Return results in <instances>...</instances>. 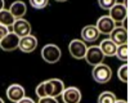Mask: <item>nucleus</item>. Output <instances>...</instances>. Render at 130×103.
I'll use <instances>...</instances> for the list:
<instances>
[{"instance_id":"1","label":"nucleus","mask_w":130,"mask_h":103,"mask_svg":"<svg viewBox=\"0 0 130 103\" xmlns=\"http://www.w3.org/2000/svg\"><path fill=\"white\" fill-rule=\"evenodd\" d=\"M41 57L46 63L54 64V63L59 62V59L62 57V50L55 44H46L41 49Z\"/></svg>"},{"instance_id":"2","label":"nucleus","mask_w":130,"mask_h":103,"mask_svg":"<svg viewBox=\"0 0 130 103\" xmlns=\"http://www.w3.org/2000/svg\"><path fill=\"white\" fill-rule=\"evenodd\" d=\"M91 76L94 79V81H97L98 84H106L112 79V70H111L109 66L101 63L93 68Z\"/></svg>"},{"instance_id":"3","label":"nucleus","mask_w":130,"mask_h":103,"mask_svg":"<svg viewBox=\"0 0 130 103\" xmlns=\"http://www.w3.org/2000/svg\"><path fill=\"white\" fill-rule=\"evenodd\" d=\"M108 17L116 23H122L127 20V3H120L116 2L115 5L109 9Z\"/></svg>"},{"instance_id":"4","label":"nucleus","mask_w":130,"mask_h":103,"mask_svg":"<svg viewBox=\"0 0 130 103\" xmlns=\"http://www.w3.org/2000/svg\"><path fill=\"white\" fill-rule=\"evenodd\" d=\"M84 59L86 61L88 64H90V66H93V67H95V66L103 63L104 56H103V53H102V50L99 49V46L93 45V46H90V48L86 49V53H85Z\"/></svg>"},{"instance_id":"5","label":"nucleus","mask_w":130,"mask_h":103,"mask_svg":"<svg viewBox=\"0 0 130 103\" xmlns=\"http://www.w3.org/2000/svg\"><path fill=\"white\" fill-rule=\"evenodd\" d=\"M86 49H88L86 44L80 39H73L68 44V52L75 59H83L85 57Z\"/></svg>"},{"instance_id":"6","label":"nucleus","mask_w":130,"mask_h":103,"mask_svg":"<svg viewBox=\"0 0 130 103\" xmlns=\"http://www.w3.org/2000/svg\"><path fill=\"white\" fill-rule=\"evenodd\" d=\"M12 32L15 33L18 38H25L31 35V25L27 20L21 18V20H15L13 26H12Z\"/></svg>"},{"instance_id":"7","label":"nucleus","mask_w":130,"mask_h":103,"mask_svg":"<svg viewBox=\"0 0 130 103\" xmlns=\"http://www.w3.org/2000/svg\"><path fill=\"white\" fill-rule=\"evenodd\" d=\"M7 97L10 102L17 103L18 100H21L23 97H26L25 88L20 84H10L7 88Z\"/></svg>"},{"instance_id":"8","label":"nucleus","mask_w":130,"mask_h":103,"mask_svg":"<svg viewBox=\"0 0 130 103\" xmlns=\"http://www.w3.org/2000/svg\"><path fill=\"white\" fill-rule=\"evenodd\" d=\"M95 27L98 30L99 33H103V35H109L116 27L115 22L109 18L108 15H102L101 18H98L97 23H95Z\"/></svg>"},{"instance_id":"9","label":"nucleus","mask_w":130,"mask_h":103,"mask_svg":"<svg viewBox=\"0 0 130 103\" xmlns=\"http://www.w3.org/2000/svg\"><path fill=\"white\" fill-rule=\"evenodd\" d=\"M61 97H62L63 103H80L81 102V92L76 87L64 88Z\"/></svg>"},{"instance_id":"10","label":"nucleus","mask_w":130,"mask_h":103,"mask_svg":"<svg viewBox=\"0 0 130 103\" xmlns=\"http://www.w3.org/2000/svg\"><path fill=\"white\" fill-rule=\"evenodd\" d=\"M18 44H20V38L10 31L5 38L0 41V49L4 50V52H13L18 48Z\"/></svg>"},{"instance_id":"11","label":"nucleus","mask_w":130,"mask_h":103,"mask_svg":"<svg viewBox=\"0 0 130 103\" xmlns=\"http://www.w3.org/2000/svg\"><path fill=\"white\" fill-rule=\"evenodd\" d=\"M109 39L112 40L117 46L127 44V41H129L127 30L124 28V27H115V30L109 33Z\"/></svg>"},{"instance_id":"12","label":"nucleus","mask_w":130,"mask_h":103,"mask_svg":"<svg viewBox=\"0 0 130 103\" xmlns=\"http://www.w3.org/2000/svg\"><path fill=\"white\" fill-rule=\"evenodd\" d=\"M18 48H20V50L23 52V53H32V52L38 48V39H36V36H34V35L21 38Z\"/></svg>"},{"instance_id":"13","label":"nucleus","mask_w":130,"mask_h":103,"mask_svg":"<svg viewBox=\"0 0 130 103\" xmlns=\"http://www.w3.org/2000/svg\"><path fill=\"white\" fill-rule=\"evenodd\" d=\"M99 35L101 33L98 32L97 27L95 26H91V25H88L85 26L83 30H81V40L86 44V43H94L99 39Z\"/></svg>"},{"instance_id":"14","label":"nucleus","mask_w":130,"mask_h":103,"mask_svg":"<svg viewBox=\"0 0 130 103\" xmlns=\"http://www.w3.org/2000/svg\"><path fill=\"white\" fill-rule=\"evenodd\" d=\"M48 87H49V97L57 98V97L62 95V93L64 90V82L59 79H49Z\"/></svg>"},{"instance_id":"15","label":"nucleus","mask_w":130,"mask_h":103,"mask_svg":"<svg viewBox=\"0 0 130 103\" xmlns=\"http://www.w3.org/2000/svg\"><path fill=\"white\" fill-rule=\"evenodd\" d=\"M8 10L12 13V15L14 17L15 20H21V18H23V17H25V14L27 12V7H26V4L23 2L18 0V2L12 3V5L9 7Z\"/></svg>"},{"instance_id":"16","label":"nucleus","mask_w":130,"mask_h":103,"mask_svg":"<svg viewBox=\"0 0 130 103\" xmlns=\"http://www.w3.org/2000/svg\"><path fill=\"white\" fill-rule=\"evenodd\" d=\"M99 49L102 50V53H103L104 57H113V56L116 54L117 45L108 38V39H104V40L101 41Z\"/></svg>"},{"instance_id":"17","label":"nucleus","mask_w":130,"mask_h":103,"mask_svg":"<svg viewBox=\"0 0 130 103\" xmlns=\"http://www.w3.org/2000/svg\"><path fill=\"white\" fill-rule=\"evenodd\" d=\"M14 21H15V18L12 15V13L8 9L4 8L2 12H0V25H2V26H5V27L10 28L13 26Z\"/></svg>"},{"instance_id":"18","label":"nucleus","mask_w":130,"mask_h":103,"mask_svg":"<svg viewBox=\"0 0 130 103\" xmlns=\"http://www.w3.org/2000/svg\"><path fill=\"white\" fill-rule=\"evenodd\" d=\"M116 94L109 92V90H106V92H102L98 97V103H115L116 102Z\"/></svg>"},{"instance_id":"19","label":"nucleus","mask_w":130,"mask_h":103,"mask_svg":"<svg viewBox=\"0 0 130 103\" xmlns=\"http://www.w3.org/2000/svg\"><path fill=\"white\" fill-rule=\"evenodd\" d=\"M115 56H116L120 61H122V62L126 63L127 59H129V45H127V44H124V45L117 46Z\"/></svg>"},{"instance_id":"20","label":"nucleus","mask_w":130,"mask_h":103,"mask_svg":"<svg viewBox=\"0 0 130 103\" xmlns=\"http://www.w3.org/2000/svg\"><path fill=\"white\" fill-rule=\"evenodd\" d=\"M35 93L38 95V98H44V97H49V87H48V80L40 82L35 89Z\"/></svg>"},{"instance_id":"21","label":"nucleus","mask_w":130,"mask_h":103,"mask_svg":"<svg viewBox=\"0 0 130 103\" xmlns=\"http://www.w3.org/2000/svg\"><path fill=\"white\" fill-rule=\"evenodd\" d=\"M117 77L125 84L129 81V66H127V63L122 64L117 70Z\"/></svg>"},{"instance_id":"22","label":"nucleus","mask_w":130,"mask_h":103,"mask_svg":"<svg viewBox=\"0 0 130 103\" xmlns=\"http://www.w3.org/2000/svg\"><path fill=\"white\" fill-rule=\"evenodd\" d=\"M48 0H30V5L35 9H44L45 7H48Z\"/></svg>"},{"instance_id":"23","label":"nucleus","mask_w":130,"mask_h":103,"mask_svg":"<svg viewBox=\"0 0 130 103\" xmlns=\"http://www.w3.org/2000/svg\"><path fill=\"white\" fill-rule=\"evenodd\" d=\"M115 3H116L115 0H101V2H98V5L104 10H109L115 5Z\"/></svg>"},{"instance_id":"24","label":"nucleus","mask_w":130,"mask_h":103,"mask_svg":"<svg viewBox=\"0 0 130 103\" xmlns=\"http://www.w3.org/2000/svg\"><path fill=\"white\" fill-rule=\"evenodd\" d=\"M38 103H58L57 98H53V97H44V98H39Z\"/></svg>"},{"instance_id":"25","label":"nucleus","mask_w":130,"mask_h":103,"mask_svg":"<svg viewBox=\"0 0 130 103\" xmlns=\"http://www.w3.org/2000/svg\"><path fill=\"white\" fill-rule=\"evenodd\" d=\"M10 31H9V28L8 27H5V26H2V25H0V41H2L7 35H8V33H9Z\"/></svg>"},{"instance_id":"26","label":"nucleus","mask_w":130,"mask_h":103,"mask_svg":"<svg viewBox=\"0 0 130 103\" xmlns=\"http://www.w3.org/2000/svg\"><path fill=\"white\" fill-rule=\"evenodd\" d=\"M17 103H35V100L31 99V98H28V97H23L21 100H18Z\"/></svg>"},{"instance_id":"27","label":"nucleus","mask_w":130,"mask_h":103,"mask_svg":"<svg viewBox=\"0 0 130 103\" xmlns=\"http://www.w3.org/2000/svg\"><path fill=\"white\" fill-rule=\"evenodd\" d=\"M4 9V2H3V0H0V12H2Z\"/></svg>"},{"instance_id":"28","label":"nucleus","mask_w":130,"mask_h":103,"mask_svg":"<svg viewBox=\"0 0 130 103\" xmlns=\"http://www.w3.org/2000/svg\"><path fill=\"white\" fill-rule=\"evenodd\" d=\"M115 103H127V102H126V100H121V99H116Z\"/></svg>"},{"instance_id":"29","label":"nucleus","mask_w":130,"mask_h":103,"mask_svg":"<svg viewBox=\"0 0 130 103\" xmlns=\"http://www.w3.org/2000/svg\"><path fill=\"white\" fill-rule=\"evenodd\" d=\"M0 103H5V102H4V100H3L2 98H0Z\"/></svg>"}]
</instances>
